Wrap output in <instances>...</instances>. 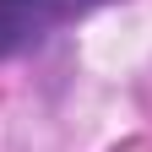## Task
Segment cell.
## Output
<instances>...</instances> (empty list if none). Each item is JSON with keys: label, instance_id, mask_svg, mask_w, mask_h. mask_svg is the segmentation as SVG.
<instances>
[{"label": "cell", "instance_id": "1", "mask_svg": "<svg viewBox=\"0 0 152 152\" xmlns=\"http://www.w3.org/2000/svg\"><path fill=\"white\" fill-rule=\"evenodd\" d=\"M98 6H114V0H0V60L38 49L44 38L65 33L71 22L92 16Z\"/></svg>", "mask_w": 152, "mask_h": 152}, {"label": "cell", "instance_id": "2", "mask_svg": "<svg viewBox=\"0 0 152 152\" xmlns=\"http://www.w3.org/2000/svg\"><path fill=\"white\" fill-rule=\"evenodd\" d=\"M120 152H152V141H147V136H141V141H125Z\"/></svg>", "mask_w": 152, "mask_h": 152}]
</instances>
